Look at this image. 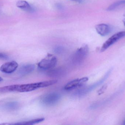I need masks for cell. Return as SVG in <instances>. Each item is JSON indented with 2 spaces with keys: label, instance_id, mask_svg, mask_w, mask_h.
I'll return each mask as SVG.
<instances>
[{
  "label": "cell",
  "instance_id": "17",
  "mask_svg": "<svg viewBox=\"0 0 125 125\" xmlns=\"http://www.w3.org/2000/svg\"><path fill=\"white\" fill-rule=\"evenodd\" d=\"M0 58L7 59L8 58V57L6 54L0 53Z\"/></svg>",
  "mask_w": 125,
  "mask_h": 125
},
{
  "label": "cell",
  "instance_id": "2",
  "mask_svg": "<svg viewBox=\"0 0 125 125\" xmlns=\"http://www.w3.org/2000/svg\"><path fill=\"white\" fill-rule=\"evenodd\" d=\"M89 50V48L87 45L80 48L73 56L72 58V63L76 65L82 63L88 55Z\"/></svg>",
  "mask_w": 125,
  "mask_h": 125
},
{
  "label": "cell",
  "instance_id": "3",
  "mask_svg": "<svg viewBox=\"0 0 125 125\" xmlns=\"http://www.w3.org/2000/svg\"><path fill=\"white\" fill-rule=\"evenodd\" d=\"M57 63L56 57L52 54H48L39 62L38 66L40 68L42 69H51L56 65Z\"/></svg>",
  "mask_w": 125,
  "mask_h": 125
},
{
  "label": "cell",
  "instance_id": "1",
  "mask_svg": "<svg viewBox=\"0 0 125 125\" xmlns=\"http://www.w3.org/2000/svg\"><path fill=\"white\" fill-rule=\"evenodd\" d=\"M57 81V80H53L26 84H15L6 86L0 87V93L13 92H28L34 91L37 89L52 86L56 83Z\"/></svg>",
  "mask_w": 125,
  "mask_h": 125
},
{
  "label": "cell",
  "instance_id": "14",
  "mask_svg": "<svg viewBox=\"0 0 125 125\" xmlns=\"http://www.w3.org/2000/svg\"><path fill=\"white\" fill-rule=\"evenodd\" d=\"M44 120V119L43 118H39V119H35L32 120L30 121H26V122H22L18 123L11 124L10 125H34L37 123H40L43 122Z\"/></svg>",
  "mask_w": 125,
  "mask_h": 125
},
{
  "label": "cell",
  "instance_id": "10",
  "mask_svg": "<svg viewBox=\"0 0 125 125\" xmlns=\"http://www.w3.org/2000/svg\"><path fill=\"white\" fill-rule=\"evenodd\" d=\"M97 32L102 36H106L110 31V27L108 25L104 23L98 24L95 26Z\"/></svg>",
  "mask_w": 125,
  "mask_h": 125
},
{
  "label": "cell",
  "instance_id": "20",
  "mask_svg": "<svg viewBox=\"0 0 125 125\" xmlns=\"http://www.w3.org/2000/svg\"><path fill=\"white\" fill-rule=\"evenodd\" d=\"M123 23H124V25H125V18L123 20Z\"/></svg>",
  "mask_w": 125,
  "mask_h": 125
},
{
  "label": "cell",
  "instance_id": "6",
  "mask_svg": "<svg viewBox=\"0 0 125 125\" xmlns=\"http://www.w3.org/2000/svg\"><path fill=\"white\" fill-rule=\"evenodd\" d=\"M125 36V31L120 32L114 34L104 43L101 49V51L103 52L105 51L118 40Z\"/></svg>",
  "mask_w": 125,
  "mask_h": 125
},
{
  "label": "cell",
  "instance_id": "22",
  "mask_svg": "<svg viewBox=\"0 0 125 125\" xmlns=\"http://www.w3.org/2000/svg\"><path fill=\"white\" fill-rule=\"evenodd\" d=\"M123 125H125V120H124V123H123Z\"/></svg>",
  "mask_w": 125,
  "mask_h": 125
},
{
  "label": "cell",
  "instance_id": "16",
  "mask_svg": "<svg viewBox=\"0 0 125 125\" xmlns=\"http://www.w3.org/2000/svg\"><path fill=\"white\" fill-rule=\"evenodd\" d=\"M64 51V49L61 46L57 47L54 49V51L55 53L58 54H61Z\"/></svg>",
  "mask_w": 125,
  "mask_h": 125
},
{
  "label": "cell",
  "instance_id": "15",
  "mask_svg": "<svg viewBox=\"0 0 125 125\" xmlns=\"http://www.w3.org/2000/svg\"><path fill=\"white\" fill-rule=\"evenodd\" d=\"M124 4H125V0H122L116 1L110 5L108 8V10L109 11L114 10L116 7H119V6H121L122 5H124Z\"/></svg>",
  "mask_w": 125,
  "mask_h": 125
},
{
  "label": "cell",
  "instance_id": "21",
  "mask_svg": "<svg viewBox=\"0 0 125 125\" xmlns=\"http://www.w3.org/2000/svg\"><path fill=\"white\" fill-rule=\"evenodd\" d=\"M72 0L76 1H81V0Z\"/></svg>",
  "mask_w": 125,
  "mask_h": 125
},
{
  "label": "cell",
  "instance_id": "23",
  "mask_svg": "<svg viewBox=\"0 0 125 125\" xmlns=\"http://www.w3.org/2000/svg\"><path fill=\"white\" fill-rule=\"evenodd\" d=\"M124 15H125V14H124Z\"/></svg>",
  "mask_w": 125,
  "mask_h": 125
},
{
  "label": "cell",
  "instance_id": "11",
  "mask_svg": "<svg viewBox=\"0 0 125 125\" xmlns=\"http://www.w3.org/2000/svg\"><path fill=\"white\" fill-rule=\"evenodd\" d=\"M35 69L33 64H28L22 66L18 70V74L21 76H25L32 72Z\"/></svg>",
  "mask_w": 125,
  "mask_h": 125
},
{
  "label": "cell",
  "instance_id": "9",
  "mask_svg": "<svg viewBox=\"0 0 125 125\" xmlns=\"http://www.w3.org/2000/svg\"><path fill=\"white\" fill-rule=\"evenodd\" d=\"M20 105L18 102L15 101H11L5 103L0 106L3 110L7 111H14L19 108Z\"/></svg>",
  "mask_w": 125,
  "mask_h": 125
},
{
  "label": "cell",
  "instance_id": "12",
  "mask_svg": "<svg viewBox=\"0 0 125 125\" xmlns=\"http://www.w3.org/2000/svg\"><path fill=\"white\" fill-rule=\"evenodd\" d=\"M65 73L64 69L62 68L50 70L47 72L48 76L52 78H58L64 75Z\"/></svg>",
  "mask_w": 125,
  "mask_h": 125
},
{
  "label": "cell",
  "instance_id": "4",
  "mask_svg": "<svg viewBox=\"0 0 125 125\" xmlns=\"http://www.w3.org/2000/svg\"><path fill=\"white\" fill-rule=\"evenodd\" d=\"M112 71V69H110L106 73L105 75L100 80L98 81L96 83L93 84L89 86L87 88H84L83 89L79 90V91H78V92H76V95H78V96L81 97V96L85 95L87 93L90 92L91 91H92L95 88H97V87L103 84L108 78V77H109V75L111 73Z\"/></svg>",
  "mask_w": 125,
  "mask_h": 125
},
{
  "label": "cell",
  "instance_id": "8",
  "mask_svg": "<svg viewBox=\"0 0 125 125\" xmlns=\"http://www.w3.org/2000/svg\"><path fill=\"white\" fill-rule=\"evenodd\" d=\"M18 67L17 62L15 61L8 62L2 65L0 67V71L4 73L10 74L15 71Z\"/></svg>",
  "mask_w": 125,
  "mask_h": 125
},
{
  "label": "cell",
  "instance_id": "5",
  "mask_svg": "<svg viewBox=\"0 0 125 125\" xmlns=\"http://www.w3.org/2000/svg\"><path fill=\"white\" fill-rule=\"evenodd\" d=\"M61 98V96L58 93H49L42 97L41 102L42 105L46 106H52L59 102Z\"/></svg>",
  "mask_w": 125,
  "mask_h": 125
},
{
  "label": "cell",
  "instance_id": "18",
  "mask_svg": "<svg viewBox=\"0 0 125 125\" xmlns=\"http://www.w3.org/2000/svg\"><path fill=\"white\" fill-rule=\"evenodd\" d=\"M106 87L105 86H104L100 90H99L98 91V93H99V94H102L104 90H105V88Z\"/></svg>",
  "mask_w": 125,
  "mask_h": 125
},
{
  "label": "cell",
  "instance_id": "13",
  "mask_svg": "<svg viewBox=\"0 0 125 125\" xmlns=\"http://www.w3.org/2000/svg\"><path fill=\"white\" fill-rule=\"evenodd\" d=\"M16 5L18 8L26 11H31L33 10L31 6L26 1H18L17 2Z\"/></svg>",
  "mask_w": 125,
  "mask_h": 125
},
{
  "label": "cell",
  "instance_id": "7",
  "mask_svg": "<svg viewBox=\"0 0 125 125\" xmlns=\"http://www.w3.org/2000/svg\"><path fill=\"white\" fill-rule=\"evenodd\" d=\"M88 80V78L84 77L80 79H78L73 80L67 83L65 86L64 89L65 90H70L80 87L87 82Z\"/></svg>",
  "mask_w": 125,
  "mask_h": 125
},
{
  "label": "cell",
  "instance_id": "19",
  "mask_svg": "<svg viewBox=\"0 0 125 125\" xmlns=\"http://www.w3.org/2000/svg\"><path fill=\"white\" fill-rule=\"evenodd\" d=\"M3 80V79L0 76V82H1V81Z\"/></svg>",
  "mask_w": 125,
  "mask_h": 125
}]
</instances>
